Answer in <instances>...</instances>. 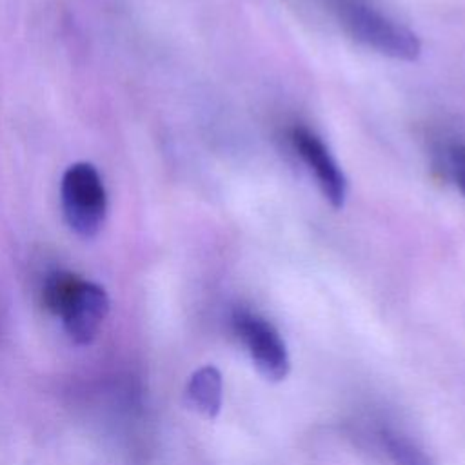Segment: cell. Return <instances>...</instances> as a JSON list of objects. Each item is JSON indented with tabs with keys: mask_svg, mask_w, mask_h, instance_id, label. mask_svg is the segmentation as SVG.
Instances as JSON below:
<instances>
[{
	"mask_svg": "<svg viewBox=\"0 0 465 465\" xmlns=\"http://www.w3.org/2000/svg\"><path fill=\"white\" fill-rule=\"evenodd\" d=\"M42 296L45 307L60 316L67 336L78 345H87L98 336L109 312L105 289L73 272L49 274Z\"/></svg>",
	"mask_w": 465,
	"mask_h": 465,
	"instance_id": "1",
	"label": "cell"
},
{
	"mask_svg": "<svg viewBox=\"0 0 465 465\" xmlns=\"http://www.w3.org/2000/svg\"><path fill=\"white\" fill-rule=\"evenodd\" d=\"M343 31L356 42L396 60L412 62L421 44L416 33L383 15L365 0H331Z\"/></svg>",
	"mask_w": 465,
	"mask_h": 465,
	"instance_id": "2",
	"label": "cell"
},
{
	"mask_svg": "<svg viewBox=\"0 0 465 465\" xmlns=\"http://www.w3.org/2000/svg\"><path fill=\"white\" fill-rule=\"evenodd\" d=\"M60 203L73 232L82 238H93L100 232L107 216V191L93 163L74 162L64 171Z\"/></svg>",
	"mask_w": 465,
	"mask_h": 465,
	"instance_id": "3",
	"label": "cell"
},
{
	"mask_svg": "<svg viewBox=\"0 0 465 465\" xmlns=\"http://www.w3.org/2000/svg\"><path fill=\"white\" fill-rule=\"evenodd\" d=\"M232 327L251 352L258 371L271 381H280L289 372V354L278 331L265 318L251 311H236Z\"/></svg>",
	"mask_w": 465,
	"mask_h": 465,
	"instance_id": "4",
	"label": "cell"
},
{
	"mask_svg": "<svg viewBox=\"0 0 465 465\" xmlns=\"http://www.w3.org/2000/svg\"><path fill=\"white\" fill-rule=\"evenodd\" d=\"M289 140L294 151L298 153V156L307 165V169L314 174L316 183L322 194L325 196V200L334 209L343 207L345 194H347V182L336 160L329 153L327 145L322 142V138L303 125H294L289 131Z\"/></svg>",
	"mask_w": 465,
	"mask_h": 465,
	"instance_id": "5",
	"label": "cell"
},
{
	"mask_svg": "<svg viewBox=\"0 0 465 465\" xmlns=\"http://www.w3.org/2000/svg\"><path fill=\"white\" fill-rule=\"evenodd\" d=\"M187 396L198 412L207 418H214L222 407L220 371L213 365H205L194 371L187 383Z\"/></svg>",
	"mask_w": 465,
	"mask_h": 465,
	"instance_id": "6",
	"label": "cell"
},
{
	"mask_svg": "<svg viewBox=\"0 0 465 465\" xmlns=\"http://www.w3.org/2000/svg\"><path fill=\"white\" fill-rule=\"evenodd\" d=\"M383 443L396 465H432L416 443L394 430H383Z\"/></svg>",
	"mask_w": 465,
	"mask_h": 465,
	"instance_id": "7",
	"label": "cell"
},
{
	"mask_svg": "<svg viewBox=\"0 0 465 465\" xmlns=\"http://www.w3.org/2000/svg\"><path fill=\"white\" fill-rule=\"evenodd\" d=\"M443 169L447 176L465 194V145L452 143L443 153Z\"/></svg>",
	"mask_w": 465,
	"mask_h": 465,
	"instance_id": "8",
	"label": "cell"
}]
</instances>
